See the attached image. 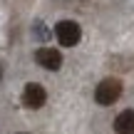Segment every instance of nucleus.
Returning a JSON list of instances; mask_svg holds the SVG:
<instances>
[{
	"mask_svg": "<svg viewBox=\"0 0 134 134\" xmlns=\"http://www.w3.org/2000/svg\"><path fill=\"white\" fill-rule=\"evenodd\" d=\"M119 97H122V82L117 80V77L102 80L99 85H97V90H94V99H97V104H102V107L114 104Z\"/></svg>",
	"mask_w": 134,
	"mask_h": 134,
	"instance_id": "1",
	"label": "nucleus"
},
{
	"mask_svg": "<svg viewBox=\"0 0 134 134\" xmlns=\"http://www.w3.org/2000/svg\"><path fill=\"white\" fill-rule=\"evenodd\" d=\"M55 37L60 40V45H65V47H72V45L80 42L82 30H80V25L72 23V20H62V23L55 25Z\"/></svg>",
	"mask_w": 134,
	"mask_h": 134,
	"instance_id": "2",
	"label": "nucleus"
},
{
	"mask_svg": "<svg viewBox=\"0 0 134 134\" xmlns=\"http://www.w3.org/2000/svg\"><path fill=\"white\" fill-rule=\"evenodd\" d=\"M45 102H47V92H45L42 85H37V82L25 85V90H23V104L27 107V109H40Z\"/></svg>",
	"mask_w": 134,
	"mask_h": 134,
	"instance_id": "3",
	"label": "nucleus"
},
{
	"mask_svg": "<svg viewBox=\"0 0 134 134\" xmlns=\"http://www.w3.org/2000/svg\"><path fill=\"white\" fill-rule=\"evenodd\" d=\"M35 60H37L40 67H45V70H60L62 67V55H60V50H52V47H42L35 52Z\"/></svg>",
	"mask_w": 134,
	"mask_h": 134,
	"instance_id": "4",
	"label": "nucleus"
},
{
	"mask_svg": "<svg viewBox=\"0 0 134 134\" xmlns=\"http://www.w3.org/2000/svg\"><path fill=\"white\" fill-rule=\"evenodd\" d=\"M114 132L117 134H134V109H124L117 114Z\"/></svg>",
	"mask_w": 134,
	"mask_h": 134,
	"instance_id": "5",
	"label": "nucleus"
},
{
	"mask_svg": "<svg viewBox=\"0 0 134 134\" xmlns=\"http://www.w3.org/2000/svg\"><path fill=\"white\" fill-rule=\"evenodd\" d=\"M35 32H37V40H47L50 37V32H47V27H45V25H35Z\"/></svg>",
	"mask_w": 134,
	"mask_h": 134,
	"instance_id": "6",
	"label": "nucleus"
},
{
	"mask_svg": "<svg viewBox=\"0 0 134 134\" xmlns=\"http://www.w3.org/2000/svg\"><path fill=\"white\" fill-rule=\"evenodd\" d=\"M0 77H3V65H0Z\"/></svg>",
	"mask_w": 134,
	"mask_h": 134,
	"instance_id": "7",
	"label": "nucleus"
}]
</instances>
